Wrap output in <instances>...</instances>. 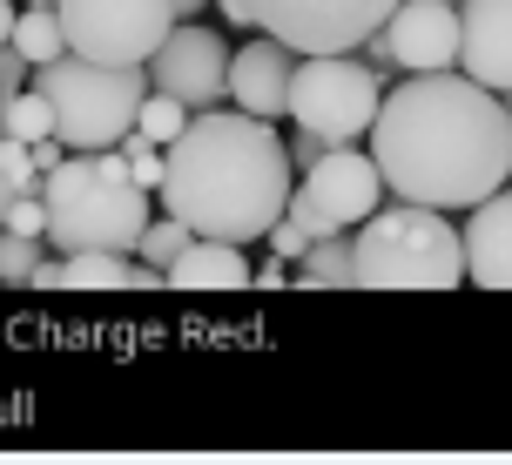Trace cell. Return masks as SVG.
<instances>
[{
	"instance_id": "obj_27",
	"label": "cell",
	"mask_w": 512,
	"mask_h": 465,
	"mask_svg": "<svg viewBox=\"0 0 512 465\" xmlns=\"http://www.w3.org/2000/svg\"><path fill=\"white\" fill-rule=\"evenodd\" d=\"M250 284H263V290H283V284H290V263H283V257H270L263 270L250 263Z\"/></svg>"
},
{
	"instance_id": "obj_13",
	"label": "cell",
	"mask_w": 512,
	"mask_h": 465,
	"mask_svg": "<svg viewBox=\"0 0 512 465\" xmlns=\"http://www.w3.org/2000/svg\"><path fill=\"white\" fill-rule=\"evenodd\" d=\"M459 75L492 95L512 88V0H459Z\"/></svg>"
},
{
	"instance_id": "obj_2",
	"label": "cell",
	"mask_w": 512,
	"mask_h": 465,
	"mask_svg": "<svg viewBox=\"0 0 512 465\" xmlns=\"http://www.w3.org/2000/svg\"><path fill=\"white\" fill-rule=\"evenodd\" d=\"M290 149L263 115L196 108L162 149V203L189 223V236L256 243L290 203Z\"/></svg>"
},
{
	"instance_id": "obj_5",
	"label": "cell",
	"mask_w": 512,
	"mask_h": 465,
	"mask_svg": "<svg viewBox=\"0 0 512 465\" xmlns=\"http://www.w3.org/2000/svg\"><path fill=\"white\" fill-rule=\"evenodd\" d=\"M27 81L41 88L54 135L68 149H115L135 129V108L149 95V68H115V61H88V54H54Z\"/></svg>"
},
{
	"instance_id": "obj_14",
	"label": "cell",
	"mask_w": 512,
	"mask_h": 465,
	"mask_svg": "<svg viewBox=\"0 0 512 465\" xmlns=\"http://www.w3.org/2000/svg\"><path fill=\"white\" fill-rule=\"evenodd\" d=\"M290 68H297V48H283V41H270V34L243 41V48L230 54V102L243 108V115L277 122L283 95H290Z\"/></svg>"
},
{
	"instance_id": "obj_9",
	"label": "cell",
	"mask_w": 512,
	"mask_h": 465,
	"mask_svg": "<svg viewBox=\"0 0 512 465\" xmlns=\"http://www.w3.org/2000/svg\"><path fill=\"white\" fill-rule=\"evenodd\" d=\"M54 14L68 34V54L115 61V68H142L162 48V34L176 27L169 0H54Z\"/></svg>"
},
{
	"instance_id": "obj_6",
	"label": "cell",
	"mask_w": 512,
	"mask_h": 465,
	"mask_svg": "<svg viewBox=\"0 0 512 465\" xmlns=\"http://www.w3.org/2000/svg\"><path fill=\"white\" fill-rule=\"evenodd\" d=\"M378 95H384V75L371 61H351V54H297L283 115L297 129H317L324 142H364L371 115H378Z\"/></svg>"
},
{
	"instance_id": "obj_30",
	"label": "cell",
	"mask_w": 512,
	"mask_h": 465,
	"mask_svg": "<svg viewBox=\"0 0 512 465\" xmlns=\"http://www.w3.org/2000/svg\"><path fill=\"white\" fill-rule=\"evenodd\" d=\"M7 203H14V182H0V223H7Z\"/></svg>"
},
{
	"instance_id": "obj_21",
	"label": "cell",
	"mask_w": 512,
	"mask_h": 465,
	"mask_svg": "<svg viewBox=\"0 0 512 465\" xmlns=\"http://www.w3.org/2000/svg\"><path fill=\"white\" fill-rule=\"evenodd\" d=\"M48 257V236H21V230H0V284H27L34 263Z\"/></svg>"
},
{
	"instance_id": "obj_26",
	"label": "cell",
	"mask_w": 512,
	"mask_h": 465,
	"mask_svg": "<svg viewBox=\"0 0 512 465\" xmlns=\"http://www.w3.org/2000/svg\"><path fill=\"white\" fill-rule=\"evenodd\" d=\"M283 149H290V169H310V162H317L324 149H337V142H324L317 129H297L290 142H283Z\"/></svg>"
},
{
	"instance_id": "obj_15",
	"label": "cell",
	"mask_w": 512,
	"mask_h": 465,
	"mask_svg": "<svg viewBox=\"0 0 512 465\" xmlns=\"http://www.w3.org/2000/svg\"><path fill=\"white\" fill-rule=\"evenodd\" d=\"M465 277L486 290H512V182H499L486 203H472L465 223Z\"/></svg>"
},
{
	"instance_id": "obj_3",
	"label": "cell",
	"mask_w": 512,
	"mask_h": 465,
	"mask_svg": "<svg viewBox=\"0 0 512 465\" xmlns=\"http://www.w3.org/2000/svg\"><path fill=\"white\" fill-rule=\"evenodd\" d=\"M48 203V243L54 250H135V236L149 223V189L128 176L122 155L108 149H75L41 176Z\"/></svg>"
},
{
	"instance_id": "obj_7",
	"label": "cell",
	"mask_w": 512,
	"mask_h": 465,
	"mask_svg": "<svg viewBox=\"0 0 512 465\" xmlns=\"http://www.w3.org/2000/svg\"><path fill=\"white\" fill-rule=\"evenodd\" d=\"M230 27H256L297 54H358L364 34L391 21L398 0H216Z\"/></svg>"
},
{
	"instance_id": "obj_24",
	"label": "cell",
	"mask_w": 512,
	"mask_h": 465,
	"mask_svg": "<svg viewBox=\"0 0 512 465\" xmlns=\"http://www.w3.org/2000/svg\"><path fill=\"white\" fill-rule=\"evenodd\" d=\"M263 236H270V257H283V263H297V257H304V243H310L297 216H277V223H270Z\"/></svg>"
},
{
	"instance_id": "obj_10",
	"label": "cell",
	"mask_w": 512,
	"mask_h": 465,
	"mask_svg": "<svg viewBox=\"0 0 512 465\" xmlns=\"http://www.w3.org/2000/svg\"><path fill=\"white\" fill-rule=\"evenodd\" d=\"M371 68H405V75H432V68H459V0H398L391 21L358 41Z\"/></svg>"
},
{
	"instance_id": "obj_12",
	"label": "cell",
	"mask_w": 512,
	"mask_h": 465,
	"mask_svg": "<svg viewBox=\"0 0 512 465\" xmlns=\"http://www.w3.org/2000/svg\"><path fill=\"white\" fill-rule=\"evenodd\" d=\"M27 284L41 290H162V270L135 257V250H54L34 263Z\"/></svg>"
},
{
	"instance_id": "obj_32",
	"label": "cell",
	"mask_w": 512,
	"mask_h": 465,
	"mask_svg": "<svg viewBox=\"0 0 512 465\" xmlns=\"http://www.w3.org/2000/svg\"><path fill=\"white\" fill-rule=\"evenodd\" d=\"M27 7H54V0H27Z\"/></svg>"
},
{
	"instance_id": "obj_28",
	"label": "cell",
	"mask_w": 512,
	"mask_h": 465,
	"mask_svg": "<svg viewBox=\"0 0 512 465\" xmlns=\"http://www.w3.org/2000/svg\"><path fill=\"white\" fill-rule=\"evenodd\" d=\"M169 7H176V21H196L203 7H216V0H169Z\"/></svg>"
},
{
	"instance_id": "obj_25",
	"label": "cell",
	"mask_w": 512,
	"mask_h": 465,
	"mask_svg": "<svg viewBox=\"0 0 512 465\" xmlns=\"http://www.w3.org/2000/svg\"><path fill=\"white\" fill-rule=\"evenodd\" d=\"M27 75H34V68H27V54L14 48V41H0V102H7L14 88H27Z\"/></svg>"
},
{
	"instance_id": "obj_17",
	"label": "cell",
	"mask_w": 512,
	"mask_h": 465,
	"mask_svg": "<svg viewBox=\"0 0 512 465\" xmlns=\"http://www.w3.org/2000/svg\"><path fill=\"white\" fill-rule=\"evenodd\" d=\"M290 284H304V290H351V230L310 236L304 257L290 263Z\"/></svg>"
},
{
	"instance_id": "obj_19",
	"label": "cell",
	"mask_w": 512,
	"mask_h": 465,
	"mask_svg": "<svg viewBox=\"0 0 512 465\" xmlns=\"http://www.w3.org/2000/svg\"><path fill=\"white\" fill-rule=\"evenodd\" d=\"M189 115H196L189 102H176V95L149 88V95H142V108H135V129L149 135V142H162V149H169V142L182 135V122H189Z\"/></svg>"
},
{
	"instance_id": "obj_8",
	"label": "cell",
	"mask_w": 512,
	"mask_h": 465,
	"mask_svg": "<svg viewBox=\"0 0 512 465\" xmlns=\"http://www.w3.org/2000/svg\"><path fill=\"white\" fill-rule=\"evenodd\" d=\"M378 203H384V176L371 162V149L337 142V149H324L304 169V182H290L283 216H297L304 236H337V230H358Z\"/></svg>"
},
{
	"instance_id": "obj_31",
	"label": "cell",
	"mask_w": 512,
	"mask_h": 465,
	"mask_svg": "<svg viewBox=\"0 0 512 465\" xmlns=\"http://www.w3.org/2000/svg\"><path fill=\"white\" fill-rule=\"evenodd\" d=\"M499 102H506V115H512V88H506V95H499Z\"/></svg>"
},
{
	"instance_id": "obj_33",
	"label": "cell",
	"mask_w": 512,
	"mask_h": 465,
	"mask_svg": "<svg viewBox=\"0 0 512 465\" xmlns=\"http://www.w3.org/2000/svg\"><path fill=\"white\" fill-rule=\"evenodd\" d=\"M506 182H512V169H506Z\"/></svg>"
},
{
	"instance_id": "obj_23",
	"label": "cell",
	"mask_w": 512,
	"mask_h": 465,
	"mask_svg": "<svg viewBox=\"0 0 512 465\" xmlns=\"http://www.w3.org/2000/svg\"><path fill=\"white\" fill-rule=\"evenodd\" d=\"M0 182H14V189H41V169H34V155H27L21 135H0Z\"/></svg>"
},
{
	"instance_id": "obj_20",
	"label": "cell",
	"mask_w": 512,
	"mask_h": 465,
	"mask_svg": "<svg viewBox=\"0 0 512 465\" xmlns=\"http://www.w3.org/2000/svg\"><path fill=\"white\" fill-rule=\"evenodd\" d=\"M182 243H189V223H182V216H149L142 236H135V257L149 263V270H169Z\"/></svg>"
},
{
	"instance_id": "obj_11",
	"label": "cell",
	"mask_w": 512,
	"mask_h": 465,
	"mask_svg": "<svg viewBox=\"0 0 512 465\" xmlns=\"http://www.w3.org/2000/svg\"><path fill=\"white\" fill-rule=\"evenodd\" d=\"M149 68V88L162 95H176L189 108H216L230 95V48H223V34L203 21H182L162 34V48L142 61Z\"/></svg>"
},
{
	"instance_id": "obj_18",
	"label": "cell",
	"mask_w": 512,
	"mask_h": 465,
	"mask_svg": "<svg viewBox=\"0 0 512 465\" xmlns=\"http://www.w3.org/2000/svg\"><path fill=\"white\" fill-rule=\"evenodd\" d=\"M14 48L27 54V68H41V61H54V54H68L61 14H54V7H21V14H14Z\"/></svg>"
},
{
	"instance_id": "obj_1",
	"label": "cell",
	"mask_w": 512,
	"mask_h": 465,
	"mask_svg": "<svg viewBox=\"0 0 512 465\" xmlns=\"http://www.w3.org/2000/svg\"><path fill=\"white\" fill-rule=\"evenodd\" d=\"M364 142H371L384 189L425 209L486 203L512 169L506 102L459 68H432V75H411L391 95H378Z\"/></svg>"
},
{
	"instance_id": "obj_29",
	"label": "cell",
	"mask_w": 512,
	"mask_h": 465,
	"mask_svg": "<svg viewBox=\"0 0 512 465\" xmlns=\"http://www.w3.org/2000/svg\"><path fill=\"white\" fill-rule=\"evenodd\" d=\"M14 14H21V7H14V0H0V41H14Z\"/></svg>"
},
{
	"instance_id": "obj_22",
	"label": "cell",
	"mask_w": 512,
	"mask_h": 465,
	"mask_svg": "<svg viewBox=\"0 0 512 465\" xmlns=\"http://www.w3.org/2000/svg\"><path fill=\"white\" fill-rule=\"evenodd\" d=\"M115 149H122L128 176L142 182V189H162V142H149V135H142V129H128L122 142H115Z\"/></svg>"
},
{
	"instance_id": "obj_16",
	"label": "cell",
	"mask_w": 512,
	"mask_h": 465,
	"mask_svg": "<svg viewBox=\"0 0 512 465\" xmlns=\"http://www.w3.org/2000/svg\"><path fill=\"white\" fill-rule=\"evenodd\" d=\"M169 290H243L250 284V257L243 243H223V236H189L176 250V263L162 270Z\"/></svg>"
},
{
	"instance_id": "obj_4",
	"label": "cell",
	"mask_w": 512,
	"mask_h": 465,
	"mask_svg": "<svg viewBox=\"0 0 512 465\" xmlns=\"http://www.w3.org/2000/svg\"><path fill=\"white\" fill-rule=\"evenodd\" d=\"M351 284L358 290H459L465 243L445 209L425 203H378L351 236Z\"/></svg>"
}]
</instances>
